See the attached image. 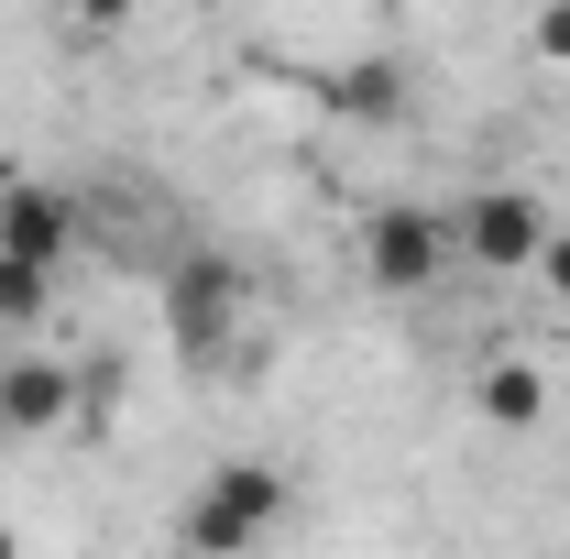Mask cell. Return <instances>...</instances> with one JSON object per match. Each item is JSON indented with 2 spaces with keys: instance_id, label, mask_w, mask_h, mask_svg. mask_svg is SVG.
<instances>
[{
  "instance_id": "obj_12",
  "label": "cell",
  "mask_w": 570,
  "mask_h": 559,
  "mask_svg": "<svg viewBox=\"0 0 570 559\" xmlns=\"http://www.w3.org/2000/svg\"><path fill=\"white\" fill-rule=\"evenodd\" d=\"M0 559H22V527H0Z\"/></svg>"
},
{
  "instance_id": "obj_4",
  "label": "cell",
  "mask_w": 570,
  "mask_h": 559,
  "mask_svg": "<svg viewBox=\"0 0 570 559\" xmlns=\"http://www.w3.org/2000/svg\"><path fill=\"white\" fill-rule=\"evenodd\" d=\"M362 275H373V296H428L450 275V209H417V198L362 209Z\"/></svg>"
},
{
  "instance_id": "obj_7",
  "label": "cell",
  "mask_w": 570,
  "mask_h": 559,
  "mask_svg": "<svg viewBox=\"0 0 570 559\" xmlns=\"http://www.w3.org/2000/svg\"><path fill=\"white\" fill-rule=\"evenodd\" d=\"M0 418H11V439H56L77 418V373L56 351H11L0 362Z\"/></svg>"
},
{
  "instance_id": "obj_3",
  "label": "cell",
  "mask_w": 570,
  "mask_h": 559,
  "mask_svg": "<svg viewBox=\"0 0 570 559\" xmlns=\"http://www.w3.org/2000/svg\"><path fill=\"white\" fill-rule=\"evenodd\" d=\"M242 307H253V285L230 253H176L165 264V341L187 351V362H209V351L242 341Z\"/></svg>"
},
{
  "instance_id": "obj_9",
  "label": "cell",
  "mask_w": 570,
  "mask_h": 559,
  "mask_svg": "<svg viewBox=\"0 0 570 559\" xmlns=\"http://www.w3.org/2000/svg\"><path fill=\"white\" fill-rule=\"evenodd\" d=\"M45 296H56V275H22V264H0V330H33V318H45Z\"/></svg>"
},
{
  "instance_id": "obj_1",
  "label": "cell",
  "mask_w": 570,
  "mask_h": 559,
  "mask_svg": "<svg viewBox=\"0 0 570 559\" xmlns=\"http://www.w3.org/2000/svg\"><path fill=\"white\" fill-rule=\"evenodd\" d=\"M285 516H296V472H275V461H209L198 493L176 504V549L187 559H242V549H264Z\"/></svg>"
},
{
  "instance_id": "obj_11",
  "label": "cell",
  "mask_w": 570,
  "mask_h": 559,
  "mask_svg": "<svg viewBox=\"0 0 570 559\" xmlns=\"http://www.w3.org/2000/svg\"><path fill=\"white\" fill-rule=\"evenodd\" d=\"M538 285H549V296H560V307H570V219H560V231H549V253H538Z\"/></svg>"
},
{
  "instance_id": "obj_10",
  "label": "cell",
  "mask_w": 570,
  "mask_h": 559,
  "mask_svg": "<svg viewBox=\"0 0 570 559\" xmlns=\"http://www.w3.org/2000/svg\"><path fill=\"white\" fill-rule=\"evenodd\" d=\"M527 45H538V67H570V0H560V11H538V22H527Z\"/></svg>"
},
{
  "instance_id": "obj_2",
  "label": "cell",
  "mask_w": 570,
  "mask_h": 559,
  "mask_svg": "<svg viewBox=\"0 0 570 559\" xmlns=\"http://www.w3.org/2000/svg\"><path fill=\"white\" fill-rule=\"evenodd\" d=\"M549 231H560L549 198L515 187V176H494V187H472V198L450 209V264H472V275H538Z\"/></svg>"
},
{
  "instance_id": "obj_13",
  "label": "cell",
  "mask_w": 570,
  "mask_h": 559,
  "mask_svg": "<svg viewBox=\"0 0 570 559\" xmlns=\"http://www.w3.org/2000/svg\"><path fill=\"white\" fill-rule=\"evenodd\" d=\"M0 450H11V418H0Z\"/></svg>"
},
{
  "instance_id": "obj_6",
  "label": "cell",
  "mask_w": 570,
  "mask_h": 559,
  "mask_svg": "<svg viewBox=\"0 0 570 559\" xmlns=\"http://www.w3.org/2000/svg\"><path fill=\"white\" fill-rule=\"evenodd\" d=\"M549 406H560V384H549L538 351H483V362H472V418L494 428V439H538Z\"/></svg>"
},
{
  "instance_id": "obj_5",
  "label": "cell",
  "mask_w": 570,
  "mask_h": 559,
  "mask_svg": "<svg viewBox=\"0 0 570 559\" xmlns=\"http://www.w3.org/2000/svg\"><path fill=\"white\" fill-rule=\"evenodd\" d=\"M67 253H77V198L56 176H11V165H0V264L56 275Z\"/></svg>"
},
{
  "instance_id": "obj_8",
  "label": "cell",
  "mask_w": 570,
  "mask_h": 559,
  "mask_svg": "<svg viewBox=\"0 0 570 559\" xmlns=\"http://www.w3.org/2000/svg\"><path fill=\"white\" fill-rule=\"evenodd\" d=\"M318 99H330L341 121H406V67H395V56H362V67H341Z\"/></svg>"
}]
</instances>
